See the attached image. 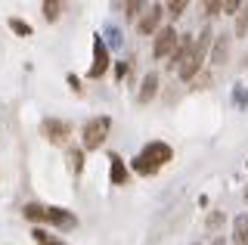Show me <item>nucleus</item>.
I'll use <instances>...</instances> for the list:
<instances>
[{
	"label": "nucleus",
	"mask_w": 248,
	"mask_h": 245,
	"mask_svg": "<svg viewBox=\"0 0 248 245\" xmlns=\"http://www.w3.org/2000/svg\"><path fill=\"white\" fill-rule=\"evenodd\" d=\"M31 239H34L37 245H68V242H62L59 236H53L46 227H34L31 230Z\"/></svg>",
	"instance_id": "obj_13"
},
{
	"label": "nucleus",
	"mask_w": 248,
	"mask_h": 245,
	"mask_svg": "<svg viewBox=\"0 0 248 245\" xmlns=\"http://www.w3.org/2000/svg\"><path fill=\"white\" fill-rule=\"evenodd\" d=\"M108 165H112V171H108V180L115 183V186H124L127 183V177H130V171H127V165L121 162V155H108Z\"/></svg>",
	"instance_id": "obj_9"
},
{
	"label": "nucleus",
	"mask_w": 248,
	"mask_h": 245,
	"mask_svg": "<svg viewBox=\"0 0 248 245\" xmlns=\"http://www.w3.org/2000/svg\"><path fill=\"white\" fill-rule=\"evenodd\" d=\"M245 199H248V196H245Z\"/></svg>",
	"instance_id": "obj_27"
},
{
	"label": "nucleus",
	"mask_w": 248,
	"mask_h": 245,
	"mask_svg": "<svg viewBox=\"0 0 248 245\" xmlns=\"http://www.w3.org/2000/svg\"><path fill=\"white\" fill-rule=\"evenodd\" d=\"M183 10H186V0H170V3L165 6V13L170 19H180L183 16Z\"/></svg>",
	"instance_id": "obj_19"
},
{
	"label": "nucleus",
	"mask_w": 248,
	"mask_h": 245,
	"mask_svg": "<svg viewBox=\"0 0 248 245\" xmlns=\"http://www.w3.org/2000/svg\"><path fill=\"white\" fill-rule=\"evenodd\" d=\"M68 168H72V174L84 171V149H68Z\"/></svg>",
	"instance_id": "obj_16"
},
{
	"label": "nucleus",
	"mask_w": 248,
	"mask_h": 245,
	"mask_svg": "<svg viewBox=\"0 0 248 245\" xmlns=\"http://www.w3.org/2000/svg\"><path fill=\"white\" fill-rule=\"evenodd\" d=\"M108 127H112V118L108 115H103V118H90L87 124H84V149H99L106 143V137H108Z\"/></svg>",
	"instance_id": "obj_2"
},
{
	"label": "nucleus",
	"mask_w": 248,
	"mask_h": 245,
	"mask_svg": "<svg viewBox=\"0 0 248 245\" xmlns=\"http://www.w3.org/2000/svg\"><path fill=\"white\" fill-rule=\"evenodd\" d=\"M211 245H227V242H223V239H214V242H211Z\"/></svg>",
	"instance_id": "obj_26"
},
{
	"label": "nucleus",
	"mask_w": 248,
	"mask_h": 245,
	"mask_svg": "<svg viewBox=\"0 0 248 245\" xmlns=\"http://www.w3.org/2000/svg\"><path fill=\"white\" fill-rule=\"evenodd\" d=\"M127 68H130L127 62H115V78H118V81H121V78H124V75H127Z\"/></svg>",
	"instance_id": "obj_25"
},
{
	"label": "nucleus",
	"mask_w": 248,
	"mask_h": 245,
	"mask_svg": "<svg viewBox=\"0 0 248 245\" xmlns=\"http://www.w3.org/2000/svg\"><path fill=\"white\" fill-rule=\"evenodd\" d=\"M239 10H242L239 0H223V13H239Z\"/></svg>",
	"instance_id": "obj_23"
},
{
	"label": "nucleus",
	"mask_w": 248,
	"mask_h": 245,
	"mask_svg": "<svg viewBox=\"0 0 248 245\" xmlns=\"http://www.w3.org/2000/svg\"><path fill=\"white\" fill-rule=\"evenodd\" d=\"M140 155H143V158H149V162H152L155 168H161V165H168L170 158H174V149H170L168 143H161V140H152L149 146L140 152Z\"/></svg>",
	"instance_id": "obj_6"
},
{
	"label": "nucleus",
	"mask_w": 248,
	"mask_h": 245,
	"mask_svg": "<svg viewBox=\"0 0 248 245\" xmlns=\"http://www.w3.org/2000/svg\"><path fill=\"white\" fill-rule=\"evenodd\" d=\"M10 28H13L19 37H31V34H34V28H31L28 22H22V19H10Z\"/></svg>",
	"instance_id": "obj_18"
},
{
	"label": "nucleus",
	"mask_w": 248,
	"mask_h": 245,
	"mask_svg": "<svg viewBox=\"0 0 248 245\" xmlns=\"http://www.w3.org/2000/svg\"><path fill=\"white\" fill-rule=\"evenodd\" d=\"M202 62L205 59H199L196 53H189V56L180 62V68H177V75H180V81H192V78H199V72H202Z\"/></svg>",
	"instance_id": "obj_8"
},
{
	"label": "nucleus",
	"mask_w": 248,
	"mask_h": 245,
	"mask_svg": "<svg viewBox=\"0 0 248 245\" xmlns=\"http://www.w3.org/2000/svg\"><path fill=\"white\" fill-rule=\"evenodd\" d=\"M143 10H146V3H140V0H130V3H124V19H137Z\"/></svg>",
	"instance_id": "obj_20"
},
{
	"label": "nucleus",
	"mask_w": 248,
	"mask_h": 245,
	"mask_svg": "<svg viewBox=\"0 0 248 245\" xmlns=\"http://www.w3.org/2000/svg\"><path fill=\"white\" fill-rule=\"evenodd\" d=\"M211 44H214V31H211V28H202L199 37L192 41V53H196L199 59H205V53H208V47H211Z\"/></svg>",
	"instance_id": "obj_11"
},
{
	"label": "nucleus",
	"mask_w": 248,
	"mask_h": 245,
	"mask_svg": "<svg viewBox=\"0 0 248 245\" xmlns=\"http://www.w3.org/2000/svg\"><path fill=\"white\" fill-rule=\"evenodd\" d=\"M108 65H112V59H108V47L103 37H93V62H90V78H103V75L108 72Z\"/></svg>",
	"instance_id": "obj_5"
},
{
	"label": "nucleus",
	"mask_w": 248,
	"mask_h": 245,
	"mask_svg": "<svg viewBox=\"0 0 248 245\" xmlns=\"http://www.w3.org/2000/svg\"><path fill=\"white\" fill-rule=\"evenodd\" d=\"M232 239H236V245H248V214H239L232 220Z\"/></svg>",
	"instance_id": "obj_12"
},
{
	"label": "nucleus",
	"mask_w": 248,
	"mask_h": 245,
	"mask_svg": "<svg viewBox=\"0 0 248 245\" xmlns=\"http://www.w3.org/2000/svg\"><path fill=\"white\" fill-rule=\"evenodd\" d=\"M41 134H44V140L62 146V143H68V137H72V124L62 121V118H46V121H41Z\"/></svg>",
	"instance_id": "obj_4"
},
{
	"label": "nucleus",
	"mask_w": 248,
	"mask_h": 245,
	"mask_svg": "<svg viewBox=\"0 0 248 245\" xmlns=\"http://www.w3.org/2000/svg\"><path fill=\"white\" fill-rule=\"evenodd\" d=\"M41 10H44V19H46V22H56L59 13H62V3H56V0H44Z\"/></svg>",
	"instance_id": "obj_17"
},
{
	"label": "nucleus",
	"mask_w": 248,
	"mask_h": 245,
	"mask_svg": "<svg viewBox=\"0 0 248 245\" xmlns=\"http://www.w3.org/2000/svg\"><path fill=\"white\" fill-rule=\"evenodd\" d=\"M22 214H25V220L50 224V227H59V230H75L78 227L75 211H65V208H59V205H37V202H31V205L22 208Z\"/></svg>",
	"instance_id": "obj_1"
},
{
	"label": "nucleus",
	"mask_w": 248,
	"mask_h": 245,
	"mask_svg": "<svg viewBox=\"0 0 248 245\" xmlns=\"http://www.w3.org/2000/svg\"><path fill=\"white\" fill-rule=\"evenodd\" d=\"M177 44H180V34L174 31V25H165L155 31V44H152V56L155 59H170L177 50Z\"/></svg>",
	"instance_id": "obj_3"
},
{
	"label": "nucleus",
	"mask_w": 248,
	"mask_h": 245,
	"mask_svg": "<svg viewBox=\"0 0 248 245\" xmlns=\"http://www.w3.org/2000/svg\"><path fill=\"white\" fill-rule=\"evenodd\" d=\"M68 87H72L75 93H84V87H81V78H78V75H68Z\"/></svg>",
	"instance_id": "obj_24"
},
{
	"label": "nucleus",
	"mask_w": 248,
	"mask_h": 245,
	"mask_svg": "<svg viewBox=\"0 0 248 245\" xmlns=\"http://www.w3.org/2000/svg\"><path fill=\"white\" fill-rule=\"evenodd\" d=\"M227 56H230V41H227V37H217V41H214V53H211V62L214 65H223V62H227Z\"/></svg>",
	"instance_id": "obj_14"
},
{
	"label": "nucleus",
	"mask_w": 248,
	"mask_h": 245,
	"mask_svg": "<svg viewBox=\"0 0 248 245\" xmlns=\"http://www.w3.org/2000/svg\"><path fill=\"white\" fill-rule=\"evenodd\" d=\"M130 168H134L137 174H143V177H152V174L158 171V168H155V165L149 162V158H143V155H137V158H134V165H130Z\"/></svg>",
	"instance_id": "obj_15"
},
{
	"label": "nucleus",
	"mask_w": 248,
	"mask_h": 245,
	"mask_svg": "<svg viewBox=\"0 0 248 245\" xmlns=\"http://www.w3.org/2000/svg\"><path fill=\"white\" fill-rule=\"evenodd\" d=\"M155 93H158V75L149 72V75L143 78V84H140V93H137V99H140V103H149V99H152Z\"/></svg>",
	"instance_id": "obj_10"
},
{
	"label": "nucleus",
	"mask_w": 248,
	"mask_h": 245,
	"mask_svg": "<svg viewBox=\"0 0 248 245\" xmlns=\"http://www.w3.org/2000/svg\"><path fill=\"white\" fill-rule=\"evenodd\" d=\"M161 16H165V6H158V3H152V6H146V13H143V19L137 22V31L140 34H155L158 31V22H161Z\"/></svg>",
	"instance_id": "obj_7"
},
{
	"label": "nucleus",
	"mask_w": 248,
	"mask_h": 245,
	"mask_svg": "<svg viewBox=\"0 0 248 245\" xmlns=\"http://www.w3.org/2000/svg\"><path fill=\"white\" fill-rule=\"evenodd\" d=\"M245 31H248V10L242 6L236 16V37H245Z\"/></svg>",
	"instance_id": "obj_21"
},
{
	"label": "nucleus",
	"mask_w": 248,
	"mask_h": 245,
	"mask_svg": "<svg viewBox=\"0 0 248 245\" xmlns=\"http://www.w3.org/2000/svg\"><path fill=\"white\" fill-rule=\"evenodd\" d=\"M205 13H208V16H217V13H223V0H211V3H205Z\"/></svg>",
	"instance_id": "obj_22"
}]
</instances>
